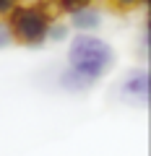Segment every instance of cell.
I'll use <instances>...</instances> for the list:
<instances>
[{
  "label": "cell",
  "instance_id": "cell-1",
  "mask_svg": "<svg viewBox=\"0 0 151 156\" xmlns=\"http://www.w3.org/2000/svg\"><path fill=\"white\" fill-rule=\"evenodd\" d=\"M115 65V50L94 34H78L68 50V68L78 70L84 78L96 83Z\"/></svg>",
  "mask_w": 151,
  "mask_h": 156
},
{
  "label": "cell",
  "instance_id": "cell-11",
  "mask_svg": "<svg viewBox=\"0 0 151 156\" xmlns=\"http://www.w3.org/2000/svg\"><path fill=\"white\" fill-rule=\"evenodd\" d=\"M143 3H151V0H143Z\"/></svg>",
  "mask_w": 151,
  "mask_h": 156
},
{
  "label": "cell",
  "instance_id": "cell-5",
  "mask_svg": "<svg viewBox=\"0 0 151 156\" xmlns=\"http://www.w3.org/2000/svg\"><path fill=\"white\" fill-rule=\"evenodd\" d=\"M60 86L68 89V91H86L89 86H94V83H91L89 78H84L78 70L68 68V70H63V76H60Z\"/></svg>",
  "mask_w": 151,
  "mask_h": 156
},
{
  "label": "cell",
  "instance_id": "cell-7",
  "mask_svg": "<svg viewBox=\"0 0 151 156\" xmlns=\"http://www.w3.org/2000/svg\"><path fill=\"white\" fill-rule=\"evenodd\" d=\"M65 34H68V26H65V23H52V21H50V26H47V37H50V39L60 42V39H65Z\"/></svg>",
  "mask_w": 151,
  "mask_h": 156
},
{
  "label": "cell",
  "instance_id": "cell-4",
  "mask_svg": "<svg viewBox=\"0 0 151 156\" xmlns=\"http://www.w3.org/2000/svg\"><path fill=\"white\" fill-rule=\"evenodd\" d=\"M99 21H102L99 11H94V8H89V5H84V8H78V11L70 13V23H73V29H78V31H91V29L99 26Z\"/></svg>",
  "mask_w": 151,
  "mask_h": 156
},
{
  "label": "cell",
  "instance_id": "cell-10",
  "mask_svg": "<svg viewBox=\"0 0 151 156\" xmlns=\"http://www.w3.org/2000/svg\"><path fill=\"white\" fill-rule=\"evenodd\" d=\"M112 3H115L117 8H123V11H128V8H133L138 0H112Z\"/></svg>",
  "mask_w": 151,
  "mask_h": 156
},
{
  "label": "cell",
  "instance_id": "cell-2",
  "mask_svg": "<svg viewBox=\"0 0 151 156\" xmlns=\"http://www.w3.org/2000/svg\"><path fill=\"white\" fill-rule=\"evenodd\" d=\"M52 18L47 16L45 8L39 5H16L8 13V29H11V37L21 44H42L47 39V26H50Z\"/></svg>",
  "mask_w": 151,
  "mask_h": 156
},
{
  "label": "cell",
  "instance_id": "cell-9",
  "mask_svg": "<svg viewBox=\"0 0 151 156\" xmlns=\"http://www.w3.org/2000/svg\"><path fill=\"white\" fill-rule=\"evenodd\" d=\"M16 5H18V0H0V16H8Z\"/></svg>",
  "mask_w": 151,
  "mask_h": 156
},
{
  "label": "cell",
  "instance_id": "cell-8",
  "mask_svg": "<svg viewBox=\"0 0 151 156\" xmlns=\"http://www.w3.org/2000/svg\"><path fill=\"white\" fill-rule=\"evenodd\" d=\"M11 39H13V37H11V29H8V23L0 21V50L11 44Z\"/></svg>",
  "mask_w": 151,
  "mask_h": 156
},
{
  "label": "cell",
  "instance_id": "cell-3",
  "mask_svg": "<svg viewBox=\"0 0 151 156\" xmlns=\"http://www.w3.org/2000/svg\"><path fill=\"white\" fill-rule=\"evenodd\" d=\"M149 91H151V78L149 70H135L128 76V81L123 83V94L133 96L138 101H149Z\"/></svg>",
  "mask_w": 151,
  "mask_h": 156
},
{
  "label": "cell",
  "instance_id": "cell-6",
  "mask_svg": "<svg viewBox=\"0 0 151 156\" xmlns=\"http://www.w3.org/2000/svg\"><path fill=\"white\" fill-rule=\"evenodd\" d=\"M91 3L94 0H57V5L65 13H73V11H78V8H84V5H91Z\"/></svg>",
  "mask_w": 151,
  "mask_h": 156
}]
</instances>
